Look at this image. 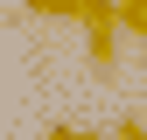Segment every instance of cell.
Listing matches in <instances>:
<instances>
[{"instance_id":"obj_6","label":"cell","mask_w":147,"mask_h":140,"mask_svg":"<svg viewBox=\"0 0 147 140\" xmlns=\"http://www.w3.org/2000/svg\"><path fill=\"white\" fill-rule=\"evenodd\" d=\"M140 63H147V49H140Z\"/></svg>"},{"instance_id":"obj_5","label":"cell","mask_w":147,"mask_h":140,"mask_svg":"<svg viewBox=\"0 0 147 140\" xmlns=\"http://www.w3.org/2000/svg\"><path fill=\"white\" fill-rule=\"evenodd\" d=\"M112 140H147V126H140V119H119V126H112Z\"/></svg>"},{"instance_id":"obj_3","label":"cell","mask_w":147,"mask_h":140,"mask_svg":"<svg viewBox=\"0 0 147 140\" xmlns=\"http://www.w3.org/2000/svg\"><path fill=\"white\" fill-rule=\"evenodd\" d=\"M119 28L133 35L140 49H147V0H119Z\"/></svg>"},{"instance_id":"obj_1","label":"cell","mask_w":147,"mask_h":140,"mask_svg":"<svg viewBox=\"0 0 147 140\" xmlns=\"http://www.w3.org/2000/svg\"><path fill=\"white\" fill-rule=\"evenodd\" d=\"M119 42H126V28H119V21L84 28V56H91V70H98V77H112V70H119Z\"/></svg>"},{"instance_id":"obj_2","label":"cell","mask_w":147,"mask_h":140,"mask_svg":"<svg viewBox=\"0 0 147 140\" xmlns=\"http://www.w3.org/2000/svg\"><path fill=\"white\" fill-rule=\"evenodd\" d=\"M28 14H49V21H84V7L91 0H21Z\"/></svg>"},{"instance_id":"obj_4","label":"cell","mask_w":147,"mask_h":140,"mask_svg":"<svg viewBox=\"0 0 147 140\" xmlns=\"http://www.w3.org/2000/svg\"><path fill=\"white\" fill-rule=\"evenodd\" d=\"M49 140H112V133H84V126H49Z\"/></svg>"}]
</instances>
